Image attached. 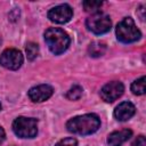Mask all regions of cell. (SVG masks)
I'll list each match as a JSON object with an SVG mask.
<instances>
[{"mask_svg": "<svg viewBox=\"0 0 146 146\" xmlns=\"http://www.w3.org/2000/svg\"><path fill=\"white\" fill-rule=\"evenodd\" d=\"M55 146H78V141L75 138H64L59 140Z\"/></svg>", "mask_w": 146, "mask_h": 146, "instance_id": "e0dca14e", "label": "cell"}, {"mask_svg": "<svg viewBox=\"0 0 146 146\" xmlns=\"http://www.w3.org/2000/svg\"><path fill=\"white\" fill-rule=\"evenodd\" d=\"M131 146H146V139H145V137L144 136H138L133 140V143H132Z\"/></svg>", "mask_w": 146, "mask_h": 146, "instance_id": "ac0fdd59", "label": "cell"}, {"mask_svg": "<svg viewBox=\"0 0 146 146\" xmlns=\"http://www.w3.org/2000/svg\"><path fill=\"white\" fill-rule=\"evenodd\" d=\"M0 110H1V104H0Z\"/></svg>", "mask_w": 146, "mask_h": 146, "instance_id": "ffe728a7", "label": "cell"}, {"mask_svg": "<svg viewBox=\"0 0 146 146\" xmlns=\"http://www.w3.org/2000/svg\"><path fill=\"white\" fill-rule=\"evenodd\" d=\"M54 92V89L49 84H39L36 87H33L29 90V97L32 102L35 103H41L47 100L48 98L51 97Z\"/></svg>", "mask_w": 146, "mask_h": 146, "instance_id": "9c48e42d", "label": "cell"}, {"mask_svg": "<svg viewBox=\"0 0 146 146\" xmlns=\"http://www.w3.org/2000/svg\"><path fill=\"white\" fill-rule=\"evenodd\" d=\"M131 136H132V131L130 129H122L119 131H114L110 133V136L107 137V144L108 146H121Z\"/></svg>", "mask_w": 146, "mask_h": 146, "instance_id": "8fae6325", "label": "cell"}, {"mask_svg": "<svg viewBox=\"0 0 146 146\" xmlns=\"http://www.w3.org/2000/svg\"><path fill=\"white\" fill-rule=\"evenodd\" d=\"M115 33H116L117 40L123 42V43L135 42L141 36L140 31L137 29V26H136V24L131 17L123 18L116 25Z\"/></svg>", "mask_w": 146, "mask_h": 146, "instance_id": "3957f363", "label": "cell"}, {"mask_svg": "<svg viewBox=\"0 0 146 146\" xmlns=\"http://www.w3.org/2000/svg\"><path fill=\"white\" fill-rule=\"evenodd\" d=\"M100 127V120L96 114H84L75 116L67 121L66 128L70 132L76 135H91Z\"/></svg>", "mask_w": 146, "mask_h": 146, "instance_id": "6da1fadb", "label": "cell"}, {"mask_svg": "<svg viewBox=\"0 0 146 146\" xmlns=\"http://www.w3.org/2000/svg\"><path fill=\"white\" fill-rule=\"evenodd\" d=\"M105 51H106V44L104 42L94 41L88 47V54L91 57H100L105 54Z\"/></svg>", "mask_w": 146, "mask_h": 146, "instance_id": "7c38bea8", "label": "cell"}, {"mask_svg": "<svg viewBox=\"0 0 146 146\" xmlns=\"http://www.w3.org/2000/svg\"><path fill=\"white\" fill-rule=\"evenodd\" d=\"M103 2L102 1H94V0H87V1H83V7H84V10L88 11V13H98L97 10L102 7Z\"/></svg>", "mask_w": 146, "mask_h": 146, "instance_id": "9a60e30c", "label": "cell"}, {"mask_svg": "<svg viewBox=\"0 0 146 146\" xmlns=\"http://www.w3.org/2000/svg\"><path fill=\"white\" fill-rule=\"evenodd\" d=\"M25 50H26V56L29 60H34L39 55V47L34 42H29L26 44Z\"/></svg>", "mask_w": 146, "mask_h": 146, "instance_id": "5bb4252c", "label": "cell"}, {"mask_svg": "<svg viewBox=\"0 0 146 146\" xmlns=\"http://www.w3.org/2000/svg\"><path fill=\"white\" fill-rule=\"evenodd\" d=\"M23 60L24 58H23L22 52L14 48L6 49L0 55V65L11 71L18 70L22 66Z\"/></svg>", "mask_w": 146, "mask_h": 146, "instance_id": "8992f818", "label": "cell"}, {"mask_svg": "<svg viewBox=\"0 0 146 146\" xmlns=\"http://www.w3.org/2000/svg\"><path fill=\"white\" fill-rule=\"evenodd\" d=\"M5 138H6V133H5V130H3V129L0 127V145L3 143Z\"/></svg>", "mask_w": 146, "mask_h": 146, "instance_id": "d6986e66", "label": "cell"}, {"mask_svg": "<svg viewBox=\"0 0 146 146\" xmlns=\"http://www.w3.org/2000/svg\"><path fill=\"white\" fill-rule=\"evenodd\" d=\"M13 130L21 138H33L38 133V121L33 117L18 116L13 122Z\"/></svg>", "mask_w": 146, "mask_h": 146, "instance_id": "277c9868", "label": "cell"}, {"mask_svg": "<svg viewBox=\"0 0 146 146\" xmlns=\"http://www.w3.org/2000/svg\"><path fill=\"white\" fill-rule=\"evenodd\" d=\"M44 41L50 51L55 55L63 54L70 46L68 34L59 27H50L44 32Z\"/></svg>", "mask_w": 146, "mask_h": 146, "instance_id": "7a4b0ae2", "label": "cell"}, {"mask_svg": "<svg viewBox=\"0 0 146 146\" xmlns=\"http://www.w3.org/2000/svg\"><path fill=\"white\" fill-rule=\"evenodd\" d=\"M123 91H124V86H123L122 82H120V81H112V82L106 83L102 88L100 97L106 103H112V102L116 100L119 97H121Z\"/></svg>", "mask_w": 146, "mask_h": 146, "instance_id": "52a82bcc", "label": "cell"}, {"mask_svg": "<svg viewBox=\"0 0 146 146\" xmlns=\"http://www.w3.org/2000/svg\"><path fill=\"white\" fill-rule=\"evenodd\" d=\"M82 88L80 86H73L67 92H66V98L70 100H78L82 96Z\"/></svg>", "mask_w": 146, "mask_h": 146, "instance_id": "2e32d148", "label": "cell"}, {"mask_svg": "<svg viewBox=\"0 0 146 146\" xmlns=\"http://www.w3.org/2000/svg\"><path fill=\"white\" fill-rule=\"evenodd\" d=\"M136 112L135 105L130 102H123L119 104L114 110V117L117 121H127L131 116H133Z\"/></svg>", "mask_w": 146, "mask_h": 146, "instance_id": "30bf717a", "label": "cell"}, {"mask_svg": "<svg viewBox=\"0 0 146 146\" xmlns=\"http://www.w3.org/2000/svg\"><path fill=\"white\" fill-rule=\"evenodd\" d=\"M145 76H141L137 80H135L131 84V91L135 95H144L146 90V82H145Z\"/></svg>", "mask_w": 146, "mask_h": 146, "instance_id": "4fadbf2b", "label": "cell"}, {"mask_svg": "<svg viewBox=\"0 0 146 146\" xmlns=\"http://www.w3.org/2000/svg\"><path fill=\"white\" fill-rule=\"evenodd\" d=\"M86 26L89 31H91L95 34H104L111 30L112 21L110 18V16L98 11L87 18Z\"/></svg>", "mask_w": 146, "mask_h": 146, "instance_id": "5b68a950", "label": "cell"}, {"mask_svg": "<svg viewBox=\"0 0 146 146\" xmlns=\"http://www.w3.org/2000/svg\"><path fill=\"white\" fill-rule=\"evenodd\" d=\"M72 16H73V10H72V8H71L68 5H66V3L56 6V7L51 8V9L48 11V18H49L51 22L57 23V24L67 23L68 21H71Z\"/></svg>", "mask_w": 146, "mask_h": 146, "instance_id": "ba28073f", "label": "cell"}]
</instances>
